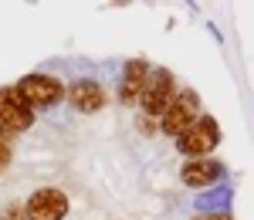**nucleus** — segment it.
Listing matches in <instances>:
<instances>
[{"label": "nucleus", "mask_w": 254, "mask_h": 220, "mask_svg": "<svg viewBox=\"0 0 254 220\" xmlns=\"http://www.w3.org/2000/svg\"><path fill=\"white\" fill-rule=\"evenodd\" d=\"M17 92V99L31 109V105H55L61 99V81L51 78V75H27V78H20V85L14 88Z\"/></svg>", "instance_id": "1"}, {"label": "nucleus", "mask_w": 254, "mask_h": 220, "mask_svg": "<svg viewBox=\"0 0 254 220\" xmlns=\"http://www.w3.org/2000/svg\"><path fill=\"white\" fill-rule=\"evenodd\" d=\"M217 142H220V129H217L214 119H196L190 129H183L180 132V153H187V156H203V153H210Z\"/></svg>", "instance_id": "2"}, {"label": "nucleus", "mask_w": 254, "mask_h": 220, "mask_svg": "<svg viewBox=\"0 0 254 220\" xmlns=\"http://www.w3.org/2000/svg\"><path fill=\"white\" fill-rule=\"evenodd\" d=\"M139 102H142L146 115H163L166 105L173 102V75L170 71H153L149 81L142 85V92H139Z\"/></svg>", "instance_id": "3"}, {"label": "nucleus", "mask_w": 254, "mask_h": 220, "mask_svg": "<svg viewBox=\"0 0 254 220\" xmlns=\"http://www.w3.org/2000/svg\"><path fill=\"white\" fill-rule=\"evenodd\" d=\"M0 125L7 132H24L34 125V112L17 99L14 88H0Z\"/></svg>", "instance_id": "4"}, {"label": "nucleus", "mask_w": 254, "mask_h": 220, "mask_svg": "<svg viewBox=\"0 0 254 220\" xmlns=\"http://www.w3.org/2000/svg\"><path fill=\"white\" fill-rule=\"evenodd\" d=\"M193 122H196V95H176L166 105V112H163V132L166 136H180Z\"/></svg>", "instance_id": "5"}, {"label": "nucleus", "mask_w": 254, "mask_h": 220, "mask_svg": "<svg viewBox=\"0 0 254 220\" xmlns=\"http://www.w3.org/2000/svg\"><path fill=\"white\" fill-rule=\"evenodd\" d=\"M68 214V197L61 190H38L27 200V220H61Z\"/></svg>", "instance_id": "6"}, {"label": "nucleus", "mask_w": 254, "mask_h": 220, "mask_svg": "<svg viewBox=\"0 0 254 220\" xmlns=\"http://www.w3.org/2000/svg\"><path fill=\"white\" fill-rule=\"evenodd\" d=\"M68 95H71V105L78 112H98L105 105V88L98 81H75Z\"/></svg>", "instance_id": "7"}, {"label": "nucleus", "mask_w": 254, "mask_h": 220, "mask_svg": "<svg viewBox=\"0 0 254 220\" xmlns=\"http://www.w3.org/2000/svg\"><path fill=\"white\" fill-rule=\"evenodd\" d=\"M220 176V166L217 163H207V160H196V163H187L183 166V183L187 186H207Z\"/></svg>", "instance_id": "8"}, {"label": "nucleus", "mask_w": 254, "mask_h": 220, "mask_svg": "<svg viewBox=\"0 0 254 220\" xmlns=\"http://www.w3.org/2000/svg\"><path fill=\"white\" fill-rule=\"evenodd\" d=\"M142 85H146V64L142 61H129V68H126V92H122V99H139V92H142Z\"/></svg>", "instance_id": "9"}, {"label": "nucleus", "mask_w": 254, "mask_h": 220, "mask_svg": "<svg viewBox=\"0 0 254 220\" xmlns=\"http://www.w3.org/2000/svg\"><path fill=\"white\" fill-rule=\"evenodd\" d=\"M20 214H24V207L14 203V207H7V210H3V220H20Z\"/></svg>", "instance_id": "10"}, {"label": "nucleus", "mask_w": 254, "mask_h": 220, "mask_svg": "<svg viewBox=\"0 0 254 220\" xmlns=\"http://www.w3.org/2000/svg\"><path fill=\"white\" fill-rule=\"evenodd\" d=\"M7 156H10V149H7V146H0V166L7 163Z\"/></svg>", "instance_id": "11"}, {"label": "nucleus", "mask_w": 254, "mask_h": 220, "mask_svg": "<svg viewBox=\"0 0 254 220\" xmlns=\"http://www.w3.org/2000/svg\"><path fill=\"white\" fill-rule=\"evenodd\" d=\"M3 139H7V129L0 125V146H7V142H3Z\"/></svg>", "instance_id": "12"}, {"label": "nucleus", "mask_w": 254, "mask_h": 220, "mask_svg": "<svg viewBox=\"0 0 254 220\" xmlns=\"http://www.w3.org/2000/svg\"><path fill=\"white\" fill-rule=\"evenodd\" d=\"M196 220H231V217H196Z\"/></svg>", "instance_id": "13"}]
</instances>
